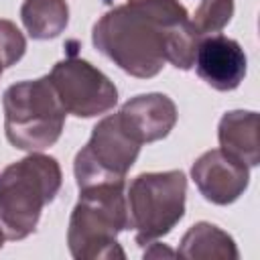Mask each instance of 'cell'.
I'll return each mask as SVG.
<instances>
[{
    "mask_svg": "<svg viewBox=\"0 0 260 260\" xmlns=\"http://www.w3.org/2000/svg\"><path fill=\"white\" fill-rule=\"evenodd\" d=\"M118 118L138 144H148L169 136L175 128L177 106L165 93H140L122 106Z\"/></svg>",
    "mask_w": 260,
    "mask_h": 260,
    "instance_id": "cell-10",
    "label": "cell"
},
{
    "mask_svg": "<svg viewBox=\"0 0 260 260\" xmlns=\"http://www.w3.org/2000/svg\"><path fill=\"white\" fill-rule=\"evenodd\" d=\"M197 75L217 91L236 89L246 77V53L238 41L225 35H207L195 55Z\"/></svg>",
    "mask_w": 260,
    "mask_h": 260,
    "instance_id": "cell-9",
    "label": "cell"
},
{
    "mask_svg": "<svg viewBox=\"0 0 260 260\" xmlns=\"http://www.w3.org/2000/svg\"><path fill=\"white\" fill-rule=\"evenodd\" d=\"M20 18L26 32L37 41L59 37L69 22L67 0H24Z\"/></svg>",
    "mask_w": 260,
    "mask_h": 260,
    "instance_id": "cell-12",
    "label": "cell"
},
{
    "mask_svg": "<svg viewBox=\"0 0 260 260\" xmlns=\"http://www.w3.org/2000/svg\"><path fill=\"white\" fill-rule=\"evenodd\" d=\"M140 146L120 124L118 114L102 118L91 132L89 142L75 154L73 173L79 189L124 183L126 173L134 165Z\"/></svg>",
    "mask_w": 260,
    "mask_h": 260,
    "instance_id": "cell-6",
    "label": "cell"
},
{
    "mask_svg": "<svg viewBox=\"0 0 260 260\" xmlns=\"http://www.w3.org/2000/svg\"><path fill=\"white\" fill-rule=\"evenodd\" d=\"M24 51H26V41L24 35L18 30V26L10 20L0 18V61L4 69L20 61Z\"/></svg>",
    "mask_w": 260,
    "mask_h": 260,
    "instance_id": "cell-16",
    "label": "cell"
},
{
    "mask_svg": "<svg viewBox=\"0 0 260 260\" xmlns=\"http://www.w3.org/2000/svg\"><path fill=\"white\" fill-rule=\"evenodd\" d=\"M124 230H130L124 183L79 189V201L71 211L67 230V244L73 258H124L126 254L116 242Z\"/></svg>",
    "mask_w": 260,
    "mask_h": 260,
    "instance_id": "cell-3",
    "label": "cell"
},
{
    "mask_svg": "<svg viewBox=\"0 0 260 260\" xmlns=\"http://www.w3.org/2000/svg\"><path fill=\"white\" fill-rule=\"evenodd\" d=\"M2 106L6 138L12 146L37 152L59 140L67 112L49 75L10 85L4 91Z\"/></svg>",
    "mask_w": 260,
    "mask_h": 260,
    "instance_id": "cell-4",
    "label": "cell"
},
{
    "mask_svg": "<svg viewBox=\"0 0 260 260\" xmlns=\"http://www.w3.org/2000/svg\"><path fill=\"white\" fill-rule=\"evenodd\" d=\"M4 240H6V236L2 234V230H0V248H2V244H4Z\"/></svg>",
    "mask_w": 260,
    "mask_h": 260,
    "instance_id": "cell-17",
    "label": "cell"
},
{
    "mask_svg": "<svg viewBox=\"0 0 260 260\" xmlns=\"http://www.w3.org/2000/svg\"><path fill=\"white\" fill-rule=\"evenodd\" d=\"M199 41H201V35L195 30L189 18L177 22L167 37V61L173 63L177 69H183V71L191 69L195 63Z\"/></svg>",
    "mask_w": 260,
    "mask_h": 260,
    "instance_id": "cell-14",
    "label": "cell"
},
{
    "mask_svg": "<svg viewBox=\"0 0 260 260\" xmlns=\"http://www.w3.org/2000/svg\"><path fill=\"white\" fill-rule=\"evenodd\" d=\"M49 79L67 114L93 118L118 104L116 85L89 61L67 57L53 65Z\"/></svg>",
    "mask_w": 260,
    "mask_h": 260,
    "instance_id": "cell-7",
    "label": "cell"
},
{
    "mask_svg": "<svg viewBox=\"0 0 260 260\" xmlns=\"http://www.w3.org/2000/svg\"><path fill=\"white\" fill-rule=\"evenodd\" d=\"M2 71H4V65H2V61H0V75H2Z\"/></svg>",
    "mask_w": 260,
    "mask_h": 260,
    "instance_id": "cell-18",
    "label": "cell"
},
{
    "mask_svg": "<svg viewBox=\"0 0 260 260\" xmlns=\"http://www.w3.org/2000/svg\"><path fill=\"white\" fill-rule=\"evenodd\" d=\"M191 177L207 201L228 205L246 191L250 183V167L232 158L221 148H213L193 162Z\"/></svg>",
    "mask_w": 260,
    "mask_h": 260,
    "instance_id": "cell-8",
    "label": "cell"
},
{
    "mask_svg": "<svg viewBox=\"0 0 260 260\" xmlns=\"http://www.w3.org/2000/svg\"><path fill=\"white\" fill-rule=\"evenodd\" d=\"M185 18L179 0H128L93 24L91 41L122 71L148 79L165 67L169 30Z\"/></svg>",
    "mask_w": 260,
    "mask_h": 260,
    "instance_id": "cell-1",
    "label": "cell"
},
{
    "mask_svg": "<svg viewBox=\"0 0 260 260\" xmlns=\"http://www.w3.org/2000/svg\"><path fill=\"white\" fill-rule=\"evenodd\" d=\"M187 177L183 171L142 173L126 191L128 228L136 232V244L148 246L167 236L185 215Z\"/></svg>",
    "mask_w": 260,
    "mask_h": 260,
    "instance_id": "cell-5",
    "label": "cell"
},
{
    "mask_svg": "<svg viewBox=\"0 0 260 260\" xmlns=\"http://www.w3.org/2000/svg\"><path fill=\"white\" fill-rule=\"evenodd\" d=\"M219 146L232 158L246 167L260 162V138H258V114L246 110H234L223 114L217 128Z\"/></svg>",
    "mask_w": 260,
    "mask_h": 260,
    "instance_id": "cell-11",
    "label": "cell"
},
{
    "mask_svg": "<svg viewBox=\"0 0 260 260\" xmlns=\"http://www.w3.org/2000/svg\"><path fill=\"white\" fill-rule=\"evenodd\" d=\"M181 258H238L236 244L232 236H228L223 230H219L213 223L199 221L181 240V248L177 252Z\"/></svg>",
    "mask_w": 260,
    "mask_h": 260,
    "instance_id": "cell-13",
    "label": "cell"
},
{
    "mask_svg": "<svg viewBox=\"0 0 260 260\" xmlns=\"http://www.w3.org/2000/svg\"><path fill=\"white\" fill-rule=\"evenodd\" d=\"M57 158L32 152L0 173V230L6 240H22L35 232L41 211L61 189Z\"/></svg>",
    "mask_w": 260,
    "mask_h": 260,
    "instance_id": "cell-2",
    "label": "cell"
},
{
    "mask_svg": "<svg viewBox=\"0 0 260 260\" xmlns=\"http://www.w3.org/2000/svg\"><path fill=\"white\" fill-rule=\"evenodd\" d=\"M234 16V0H203L193 14L195 30L205 37L221 30Z\"/></svg>",
    "mask_w": 260,
    "mask_h": 260,
    "instance_id": "cell-15",
    "label": "cell"
}]
</instances>
